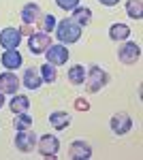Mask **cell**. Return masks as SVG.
<instances>
[{"label": "cell", "mask_w": 143, "mask_h": 160, "mask_svg": "<svg viewBox=\"0 0 143 160\" xmlns=\"http://www.w3.org/2000/svg\"><path fill=\"white\" fill-rule=\"evenodd\" d=\"M36 148H38V154L43 158H56V154H58V149H60V141H58V137L47 132V135L38 137Z\"/></svg>", "instance_id": "cell-3"}, {"label": "cell", "mask_w": 143, "mask_h": 160, "mask_svg": "<svg viewBox=\"0 0 143 160\" xmlns=\"http://www.w3.org/2000/svg\"><path fill=\"white\" fill-rule=\"evenodd\" d=\"M126 13L132 19H141L143 17V2L141 0H126Z\"/></svg>", "instance_id": "cell-22"}, {"label": "cell", "mask_w": 143, "mask_h": 160, "mask_svg": "<svg viewBox=\"0 0 143 160\" xmlns=\"http://www.w3.org/2000/svg\"><path fill=\"white\" fill-rule=\"evenodd\" d=\"M19 43H22V34L17 28H4L0 32V45L4 49H17Z\"/></svg>", "instance_id": "cell-11"}, {"label": "cell", "mask_w": 143, "mask_h": 160, "mask_svg": "<svg viewBox=\"0 0 143 160\" xmlns=\"http://www.w3.org/2000/svg\"><path fill=\"white\" fill-rule=\"evenodd\" d=\"M19 17H22V24H36L38 17H41V7L36 2H26L22 7Z\"/></svg>", "instance_id": "cell-14"}, {"label": "cell", "mask_w": 143, "mask_h": 160, "mask_svg": "<svg viewBox=\"0 0 143 160\" xmlns=\"http://www.w3.org/2000/svg\"><path fill=\"white\" fill-rule=\"evenodd\" d=\"M22 86L28 88V90H38V88L43 86V79H41V73H38V68H26L24 75H22Z\"/></svg>", "instance_id": "cell-13"}, {"label": "cell", "mask_w": 143, "mask_h": 160, "mask_svg": "<svg viewBox=\"0 0 143 160\" xmlns=\"http://www.w3.org/2000/svg\"><path fill=\"white\" fill-rule=\"evenodd\" d=\"M36 141L38 137L32 132V128L28 130H15V148L19 152H32L36 148Z\"/></svg>", "instance_id": "cell-6"}, {"label": "cell", "mask_w": 143, "mask_h": 160, "mask_svg": "<svg viewBox=\"0 0 143 160\" xmlns=\"http://www.w3.org/2000/svg\"><path fill=\"white\" fill-rule=\"evenodd\" d=\"M75 109L77 111H88L90 109V102H88L85 98H77L75 100Z\"/></svg>", "instance_id": "cell-25"}, {"label": "cell", "mask_w": 143, "mask_h": 160, "mask_svg": "<svg viewBox=\"0 0 143 160\" xmlns=\"http://www.w3.org/2000/svg\"><path fill=\"white\" fill-rule=\"evenodd\" d=\"M0 107H4V94L0 92Z\"/></svg>", "instance_id": "cell-28"}, {"label": "cell", "mask_w": 143, "mask_h": 160, "mask_svg": "<svg viewBox=\"0 0 143 160\" xmlns=\"http://www.w3.org/2000/svg\"><path fill=\"white\" fill-rule=\"evenodd\" d=\"M17 30H19V34H28V37H30V34L34 32V28H32V24H22L19 28H17Z\"/></svg>", "instance_id": "cell-26"}, {"label": "cell", "mask_w": 143, "mask_h": 160, "mask_svg": "<svg viewBox=\"0 0 143 160\" xmlns=\"http://www.w3.org/2000/svg\"><path fill=\"white\" fill-rule=\"evenodd\" d=\"M56 4H58L62 11H73V9L79 7V0H56Z\"/></svg>", "instance_id": "cell-24"}, {"label": "cell", "mask_w": 143, "mask_h": 160, "mask_svg": "<svg viewBox=\"0 0 143 160\" xmlns=\"http://www.w3.org/2000/svg\"><path fill=\"white\" fill-rule=\"evenodd\" d=\"M73 15H71V19L75 22L77 26H88L90 22H92V11L88 9V7H77V9H73Z\"/></svg>", "instance_id": "cell-16"}, {"label": "cell", "mask_w": 143, "mask_h": 160, "mask_svg": "<svg viewBox=\"0 0 143 160\" xmlns=\"http://www.w3.org/2000/svg\"><path fill=\"white\" fill-rule=\"evenodd\" d=\"M85 73H88V68H84L81 64H73L71 68H69V81H71L73 86H84Z\"/></svg>", "instance_id": "cell-18"}, {"label": "cell", "mask_w": 143, "mask_h": 160, "mask_svg": "<svg viewBox=\"0 0 143 160\" xmlns=\"http://www.w3.org/2000/svg\"><path fill=\"white\" fill-rule=\"evenodd\" d=\"M38 73H41V79L45 83H54L58 79V68L54 64H49V62H45L43 66H38Z\"/></svg>", "instance_id": "cell-20"}, {"label": "cell", "mask_w": 143, "mask_h": 160, "mask_svg": "<svg viewBox=\"0 0 143 160\" xmlns=\"http://www.w3.org/2000/svg\"><path fill=\"white\" fill-rule=\"evenodd\" d=\"M130 128H132V120H130L128 113H115V115L111 118V130L118 137L130 132Z\"/></svg>", "instance_id": "cell-10"}, {"label": "cell", "mask_w": 143, "mask_h": 160, "mask_svg": "<svg viewBox=\"0 0 143 160\" xmlns=\"http://www.w3.org/2000/svg\"><path fill=\"white\" fill-rule=\"evenodd\" d=\"M90 156H92V148H90L88 141L77 139V141L71 143V148H69V158H73V160H88Z\"/></svg>", "instance_id": "cell-9"}, {"label": "cell", "mask_w": 143, "mask_h": 160, "mask_svg": "<svg viewBox=\"0 0 143 160\" xmlns=\"http://www.w3.org/2000/svg\"><path fill=\"white\" fill-rule=\"evenodd\" d=\"M9 109L13 113H26V111L30 109V98L24 96V94H13L11 102H9Z\"/></svg>", "instance_id": "cell-17"}, {"label": "cell", "mask_w": 143, "mask_h": 160, "mask_svg": "<svg viewBox=\"0 0 143 160\" xmlns=\"http://www.w3.org/2000/svg\"><path fill=\"white\" fill-rule=\"evenodd\" d=\"M49 124L54 130H64L71 124V115L66 111H54V113H49Z\"/></svg>", "instance_id": "cell-15"}, {"label": "cell", "mask_w": 143, "mask_h": 160, "mask_svg": "<svg viewBox=\"0 0 143 160\" xmlns=\"http://www.w3.org/2000/svg\"><path fill=\"white\" fill-rule=\"evenodd\" d=\"M109 81V75L105 73V68H100V66H88V73H85V90L90 92V94H96V92H100L103 88L107 86Z\"/></svg>", "instance_id": "cell-2"}, {"label": "cell", "mask_w": 143, "mask_h": 160, "mask_svg": "<svg viewBox=\"0 0 143 160\" xmlns=\"http://www.w3.org/2000/svg\"><path fill=\"white\" fill-rule=\"evenodd\" d=\"M49 45H51V34H49V32H43V30H41V32H32L30 38H28V47H30V51H32L34 56L45 53Z\"/></svg>", "instance_id": "cell-4"}, {"label": "cell", "mask_w": 143, "mask_h": 160, "mask_svg": "<svg viewBox=\"0 0 143 160\" xmlns=\"http://www.w3.org/2000/svg\"><path fill=\"white\" fill-rule=\"evenodd\" d=\"M56 38H58L62 45H71V43H77L81 38V26H77L71 17H64L56 24Z\"/></svg>", "instance_id": "cell-1"}, {"label": "cell", "mask_w": 143, "mask_h": 160, "mask_svg": "<svg viewBox=\"0 0 143 160\" xmlns=\"http://www.w3.org/2000/svg\"><path fill=\"white\" fill-rule=\"evenodd\" d=\"M22 86V81H19V77L13 73V71H4V73H0V92L2 94H17V90Z\"/></svg>", "instance_id": "cell-8"}, {"label": "cell", "mask_w": 143, "mask_h": 160, "mask_svg": "<svg viewBox=\"0 0 143 160\" xmlns=\"http://www.w3.org/2000/svg\"><path fill=\"white\" fill-rule=\"evenodd\" d=\"M0 62H2V66H4L7 71H17V68L22 66L24 58H22V53H19L17 49H7L4 53H2Z\"/></svg>", "instance_id": "cell-12"}, {"label": "cell", "mask_w": 143, "mask_h": 160, "mask_svg": "<svg viewBox=\"0 0 143 160\" xmlns=\"http://www.w3.org/2000/svg\"><path fill=\"white\" fill-rule=\"evenodd\" d=\"M36 24L41 26V30H43V32H49V34H51V32L56 30V24H58V19H56V15L47 13V15H41Z\"/></svg>", "instance_id": "cell-23"}, {"label": "cell", "mask_w": 143, "mask_h": 160, "mask_svg": "<svg viewBox=\"0 0 143 160\" xmlns=\"http://www.w3.org/2000/svg\"><path fill=\"white\" fill-rule=\"evenodd\" d=\"M141 58V47L132 41H124V45L118 49V60L122 64H135Z\"/></svg>", "instance_id": "cell-5"}, {"label": "cell", "mask_w": 143, "mask_h": 160, "mask_svg": "<svg viewBox=\"0 0 143 160\" xmlns=\"http://www.w3.org/2000/svg\"><path fill=\"white\" fill-rule=\"evenodd\" d=\"M45 58H47L49 64H54V66H62V64H66L69 62V49H66V45H49L47 51H45Z\"/></svg>", "instance_id": "cell-7"}, {"label": "cell", "mask_w": 143, "mask_h": 160, "mask_svg": "<svg viewBox=\"0 0 143 160\" xmlns=\"http://www.w3.org/2000/svg\"><path fill=\"white\" fill-rule=\"evenodd\" d=\"M32 115H28V111L26 113H15V120H13V126H15V130H28V128H32Z\"/></svg>", "instance_id": "cell-21"}, {"label": "cell", "mask_w": 143, "mask_h": 160, "mask_svg": "<svg viewBox=\"0 0 143 160\" xmlns=\"http://www.w3.org/2000/svg\"><path fill=\"white\" fill-rule=\"evenodd\" d=\"M98 2H100V4H105V7H115L120 0H98Z\"/></svg>", "instance_id": "cell-27"}, {"label": "cell", "mask_w": 143, "mask_h": 160, "mask_svg": "<svg viewBox=\"0 0 143 160\" xmlns=\"http://www.w3.org/2000/svg\"><path fill=\"white\" fill-rule=\"evenodd\" d=\"M130 37V28L126 24H113L109 28V38L111 41H128Z\"/></svg>", "instance_id": "cell-19"}]
</instances>
